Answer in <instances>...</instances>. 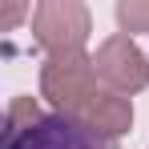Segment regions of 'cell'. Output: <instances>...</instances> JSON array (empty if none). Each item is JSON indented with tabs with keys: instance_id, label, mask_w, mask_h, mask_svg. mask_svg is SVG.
<instances>
[{
	"instance_id": "6da1fadb",
	"label": "cell",
	"mask_w": 149,
	"mask_h": 149,
	"mask_svg": "<svg viewBox=\"0 0 149 149\" xmlns=\"http://www.w3.org/2000/svg\"><path fill=\"white\" fill-rule=\"evenodd\" d=\"M40 93L56 105L61 117H73L105 137H117L133 125V105L109 89H97L93 56H85V52L49 56L40 69Z\"/></svg>"
},
{
	"instance_id": "7a4b0ae2",
	"label": "cell",
	"mask_w": 149,
	"mask_h": 149,
	"mask_svg": "<svg viewBox=\"0 0 149 149\" xmlns=\"http://www.w3.org/2000/svg\"><path fill=\"white\" fill-rule=\"evenodd\" d=\"M89 8L77 0H40L32 8V32L36 45L49 56H65V52H85L89 40Z\"/></svg>"
},
{
	"instance_id": "3957f363",
	"label": "cell",
	"mask_w": 149,
	"mask_h": 149,
	"mask_svg": "<svg viewBox=\"0 0 149 149\" xmlns=\"http://www.w3.org/2000/svg\"><path fill=\"white\" fill-rule=\"evenodd\" d=\"M4 149H117L113 137H105L89 125L73 121V117H61V113H49L40 121L16 133V137H4Z\"/></svg>"
},
{
	"instance_id": "277c9868",
	"label": "cell",
	"mask_w": 149,
	"mask_h": 149,
	"mask_svg": "<svg viewBox=\"0 0 149 149\" xmlns=\"http://www.w3.org/2000/svg\"><path fill=\"white\" fill-rule=\"evenodd\" d=\"M93 69H97V77L109 85V93H117V97L141 93L149 85V61H145V52L137 49L125 32H113V36L97 49Z\"/></svg>"
},
{
	"instance_id": "5b68a950",
	"label": "cell",
	"mask_w": 149,
	"mask_h": 149,
	"mask_svg": "<svg viewBox=\"0 0 149 149\" xmlns=\"http://www.w3.org/2000/svg\"><path fill=\"white\" fill-rule=\"evenodd\" d=\"M117 24L125 32H149V0H121L117 4Z\"/></svg>"
},
{
	"instance_id": "8992f818",
	"label": "cell",
	"mask_w": 149,
	"mask_h": 149,
	"mask_svg": "<svg viewBox=\"0 0 149 149\" xmlns=\"http://www.w3.org/2000/svg\"><path fill=\"white\" fill-rule=\"evenodd\" d=\"M24 12H28L24 4H12V0H4V4H0V28H12L20 16H24Z\"/></svg>"
}]
</instances>
